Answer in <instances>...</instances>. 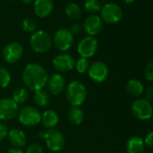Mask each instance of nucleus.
I'll list each match as a JSON object with an SVG mask.
<instances>
[{
	"instance_id": "nucleus-1",
	"label": "nucleus",
	"mask_w": 153,
	"mask_h": 153,
	"mask_svg": "<svg viewBox=\"0 0 153 153\" xmlns=\"http://www.w3.org/2000/svg\"><path fill=\"white\" fill-rule=\"evenodd\" d=\"M48 73L40 64L31 63L25 66L23 72V80L25 85L33 91L42 89L48 81Z\"/></svg>"
},
{
	"instance_id": "nucleus-2",
	"label": "nucleus",
	"mask_w": 153,
	"mask_h": 153,
	"mask_svg": "<svg viewBox=\"0 0 153 153\" xmlns=\"http://www.w3.org/2000/svg\"><path fill=\"white\" fill-rule=\"evenodd\" d=\"M88 91L86 87L79 81H71L66 90V98L72 106H79L87 99Z\"/></svg>"
},
{
	"instance_id": "nucleus-3",
	"label": "nucleus",
	"mask_w": 153,
	"mask_h": 153,
	"mask_svg": "<svg viewBox=\"0 0 153 153\" xmlns=\"http://www.w3.org/2000/svg\"><path fill=\"white\" fill-rule=\"evenodd\" d=\"M52 44V39L46 31H37L30 38V45L32 49L38 53H43L50 50Z\"/></svg>"
},
{
	"instance_id": "nucleus-4",
	"label": "nucleus",
	"mask_w": 153,
	"mask_h": 153,
	"mask_svg": "<svg viewBox=\"0 0 153 153\" xmlns=\"http://www.w3.org/2000/svg\"><path fill=\"white\" fill-rule=\"evenodd\" d=\"M123 17L122 8L115 3H107L100 10V18L109 25H115Z\"/></svg>"
},
{
	"instance_id": "nucleus-5",
	"label": "nucleus",
	"mask_w": 153,
	"mask_h": 153,
	"mask_svg": "<svg viewBox=\"0 0 153 153\" xmlns=\"http://www.w3.org/2000/svg\"><path fill=\"white\" fill-rule=\"evenodd\" d=\"M73 35L68 29H59L58 30L52 39V42L55 45L56 49L60 51H66L69 50L73 45Z\"/></svg>"
},
{
	"instance_id": "nucleus-6",
	"label": "nucleus",
	"mask_w": 153,
	"mask_h": 153,
	"mask_svg": "<svg viewBox=\"0 0 153 153\" xmlns=\"http://www.w3.org/2000/svg\"><path fill=\"white\" fill-rule=\"evenodd\" d=\"M44 140L46 145L51 151L57 152L63 149L65 145V138L62 132L56 129H51L45 133Z\"/></svg>"
},
{
	"instance_id": "nucleus-7",
	"label": "nucleus",
	"mask_w": 153,
	"mask_h": 153,
	"mask_svg": "<svg viewBox=\"0 0 153 153\" xmlns=\"http://www.w3.org/2000/svg\"><path fill=\"white\" fill-rule=\"evenodd\" d=\"M19 121L25 126H35L41 122L40 112L33 106H25L19 112Z\"/></svg>"
},
{
	"instance_id": "nucleus-8",
	"label": "nucleus",
	"mask_w": 153,
	"mask_h": 153,
	"mask_svg": "<svg viewBox=\"0 0 153 153\" xmlns=\"http://www.w3.org/2000/svg\"><path fill=\"white\" fill-rule=\"evenodd\" d=\"M132 114L140 120H148L153 116V109L150 103L145 99H138L131 105Z\"/></svg>"
},
{
	"instance_id": "nucleus-9",
	"label": "nucleus",
	"mask_w": 153,
	"mask_h": 153,
	"mask_svg": "<svg viewBox=\"0 0 153 153\" xmlns=\"http://www.w3.org/2000/svg\"><path fill=\"white\" fill-rule=\"evenodd\" d=\"M88 71L89 78L97 83H103L105 81L109 74L107 66L102 61H96L92 63Z\"/></svg>"
},
{
	"instance_id": "nucleus-10",
	"label": "nucleus",
	"mask_w": 153,
	"mask_h": 153,
	"mask_svg": "<svg viewBox=\"0 0 153 153\" xmlns=\"http://www.w3.org/2000/svg\"><path fill=\"white\" fill-rule=\"evenodd\" d=\"M98 42L93 36H87L83 38L78 45V52L82 58H90L97 52Z\"/></svg>"
},
{
	"instance_id": "nucleus-11",
	"label": "nucleus",
	"mask_w": 153,
	"mask_h": 153,
	"mask_svg": "<svg viewBox=\"0 0 153 153\" xmlns=\"http://www.w3.org/2000/svg\"><path fill=\"white\" fill-rule=\"evenodd\" d=\"M24 53L23 46L16 42H10L7 44L2 51L3 59L8 63H15L18 61Z\"/></svg>"
},
{
	"instance_id": "nucleus-12",
	"label": "nucleus",
	"mask_w": 153,
	"mask_h": 153,
	"mask_svg": "<svg viewBox=\"0 0 153 153\" xmlns=\"http://www.w3.org/2000/svg\"><path fill=\"white\" fill-rule=\"evenodd\" d=\"M18 113V105L10 98L0 99V120L10 121L14 119Z\"/></svg>"
},
{
	"instance_id": "nucleus-13",
	"label": "nucleus",
	"mask_w": 153,
	"mask_h": 153,
	"mask_svg": "<svg viewBox=\"0 0 153 153\" xmlns=\"http://www.w3.org/2000/svg\"><path fill=\"white\" fill-rule=\"evenodd\" d=\"M52 64L58 72H68L74 68L75 59L71 55L63 53L57 55L53 59Z\"/></svg>"
},
{
	"instance_id": "nucleus-14",
	"label": "nucleus",
	"mask_w": 153,
	"mask_h": 153,
	"mask_svg": "<svg viewBox=\"0 0 153 153\" xmlns=\"http://www.w3.org/2000/svg\"><path fill=\"white\" fill-rule=\"evenodd\" d=\"M83 27L85 32L89 36H95L102 32L103 21L100 18V16L97 15H90L85 19Z\"/></svg>"
},
{
	"instance_id": "nucleus-15",
	"label": "nucleus",
	"mask_w": 153,
	"mask_h": 153,
	"mask_svg": "<svg viewBox=\"0 0 153 153\" xmlns=\"http://www.w3.org/2000/svg\"><path fill=\"white\" fill-rule=\"evenodd\" d=\"M47 86H48V89L51 95L57 96V95L60 94L64 90L65 86H66L64 76L59 73L51 75L48 79Z\"/></svg>"
},
{
	"instance_id": "nucleus-16",
	"label": "nucleus",
	"mask_w": 153,
	"mask_h": 153,
	"mask_svg": "<svg viewBox=\"0 0 153 153\" xmlns=\"http://www.w3.org/2000/svg\"><path fill=\"white\" fill-rule=\"evenodd\" d=\"M53 1L52 0H35L33 9L35 15L40 18H45L49 16L53 11Z\"/></svg>"
},
{
	"instance_id": "nucleus-17",
	"label": "nucleus",
	"mask_w": 153,
	"mask_h": 153,
	"mask_svg": "<svg viewBox=\"0 0 153 153\" xmlns=\"http://www.w3.org/2000/svg\"><path fill=\"white\" fill-rule=\"evenodd\" d=\"M7 135L10 143L17 149L24 147L26 144V135L23 131L19 129H12L9 131Z\"/></svg>"
},
{
	"instance_id": "nucleus-18",
	"label": "nucleus",
	"mask_w": 153,
	"mask_h": 153,
	"mask_svg": "<svg viewBox=\"0 0 153 153\" xmlns=\"http://www.w3.org/2000/svg\"><path fill=\"white\" fill-rule=\"evenodd\" d=\"M144 147V140L138 136L131 137L126 143V149L128 153H142Z\"/></svg>"
},
{
	"instance_id": "nucleus-19",
	"label": "nucleus",
	"mask_w": 153,
	"mask_h": 153,
	"mask_svg": "<svg viewBox=\"0 0 153 153\" xmlns=\"http://www.w3.org/2000/svg\"><path fill=\"white\" fill-rule=\"evenodd\" d=\"M41 122L42 123L43 126L47 129H52L57 125L59 123V115L55 111L47 110L45 111L41 118Z\"/></svg>"
},
{
	"instance_id": "nucleus-20",
	"label": "nucleus",
	"mask_w": 153,
	"mask_h": 153,
	"mask_svg": "<svg viewBox=\"0 0 153 153\" xmlns=\"http://www.w3.org/2000/svg\"><path fill=\"white\" fill-rule=\"evenodd\" d=\"M68 118L74 125H79L84 120V112L79 106H72L68 111Z\"/></svg>"
},
{
	"instance_id": "nucleus-21",
	"label": "nucleus",
	"mask_w": 153,
	"mask_h": 153,
	"mask_svg": "<svg viewBox=\"0 0 153 153\" xmlns=\"http://www.w3.org/2000/svg\"><path fill=\"white\" fill-rule=\"evenodd\" d=\"M126 89H127V92L129 93V95H131V97H140L142 94V92H143V85L138 79H131L127 83Z\"/></svg>"
},
{
	"instance_id": "nucleus-22",
	"label": "nucleus",
	"mask_w": 153,
	"mask_h": 153,
	"mask_svg": "<svg viewBox=\"0 0 153 153\" xmlns=\"http://www.w3.org/2000/svg\"><path fill=\"white\" fill-rule=\"evenodd\" d=\"M66 16L72 21H78L81 17V9L76 3H69L65 8Z\"/></svg>"
},
{
	"instance_id": "nucleus-23",
	"label": "nucleus",
	"mask_w": 153,
	"mask_h": 153,
	"mask_svg": "<svg viewBox=\"0 0 153 153\" xmlns=\"http://www.w3.org/2000/svg\"><path fill=\"white\" fill-rule=\"evenodd\" d=\"M33 101L38 106L44 107L50 102V95L47 91L43 89L37 90L33 94Z\"/></svg>"
},
{
	"instance_id": "nucleus-24",
	"label": "nucleus",
	"mask_w": 153,
	"mask_h": 153,
	"mask_svg": "<svg viewBox=\"0 0 153 153\" xmlns=\"http://www.w3.org/2000/svg\"><path fill=\"white\" fill-rule=\"evenodd\" d=\"M28 99V92L25 88H16L14 93H13V97L12 100L16 104V105H21L25 104Z\"/></svg>"
},
{
	"instance_id": "nucleus-25",
	"label": "nucleus",
	"mask_w": 153,
	"mask_h": 153,
	"mask_svg": "<svg viewBox=\"0 0 153 153\" xmlns=\"http://www.w3.org/2000/svg\"><path fill=\"white\" fill-rule=\"evenodd\" d=\"M84 8L87 13L90 15H96L101 10V5L98 0H86Z\"/></svg>"
},
{
	"instance_id": "nucleus-26",
	"label": "nucleus",
	"mask_w": 153,
	"mask_h": 153,
	"mask_svg": "<svg viewBox=\"0 0 153 153\" xmlns=\"http://www.w3.org/2000/svg\"><path fill=\"white\" fill-rule=\"evenodd\" d=\"M11 81V76L7 69L5 68H0V88H7Z\"/></svg>"
},
{
	"instance_id": "nucleus-27",
	"label": "nucleus",
	"mask_w": 153,
	"mask_h": 153,
	"mask_svg": "<svg viewBox=\"0 0 153 153\" xmlns=\"http://www.w3.org/2000/svg\"><path fill=\"white\" fill-rule=\"evenodd\" d=\"M23 29L26 33H33L36 28H37V23L33 18L31 17H26L24 19L23 24H22Z\"/></svg>"
},
{
	"instance_id": "nucleus-28",
	"label": "nucleus",
	"mask_w": 153,
	"mask_h": 153,
	"mask_svg": "<svg viewBox=\"0 0 153 153\" xmlns=\"http://www.w3.org/2000/svg\"><path fill=\"white\" fill-rule=\"evenodd\" d=\"M89 66L90 65H89L88 59H86V58H82V57L79 58L78 59V61H76V70H78V72H79L81 74L87 72L88 70V68H89Z\"/></svg>"
},
{
	"instance_id": "nucleus-29",
	"label": "nucleus",
	"mask_w": 153,
	"mask_h": 153,
	"mask_svg": "<svg viewBox=\"0 0 153 153\" xmlns=\"http://www.w3.org/2000/svg\"><path fill=\"white\" fill-rule=\"evenodd\" d=\"M144 76L148 81H153V62L147 65L144 70Z\"/></svg>"
},
{
	"instance_id": "nucleus-30",
	"label": "nucleus",
	"mask_w": 153,
	"mask_h": 153,
	"mask_svg": "<svg viewBox=\"0 0 153 153\" xmlns=\"http://www.w3.org/2000/svg\"><path fill=\"white\" fill-rule=\"evenodd\" d=\"M42 152H43L42 147L40 144L33 143L27 148V150L25 153H42Z\"/></svg>"
},
{
	"instance_id": "nucleus-31",
	"label": "nucleus",
	"mask_w": 153,
	"mask_h": 153,
	"mask_svg": "<svg viewBox=\"0 0 153 153\" xmlns=\"http://www.w3.org/2000/svg\"><path fill=\"white\" fill-rule=\"evenodd\" d=\"M68 31L70 32V33L72 35H74V34H79V32L81 31V25L79 24H78V23H75V24H73V25H70V28H69Z\"/></svg>"
},
{
	"instance_id": "nucleus-32",
	"label": "nucleus",
	"mask_w": 153,
	"mask_h": 153,
	"mask_svg": "<svg viewBox=\"0 0 153 153\" xmlns=\"http://www.w3.org/2000/svg\"><path fill=\"white\" fill-rule=\"evenodd\" d=\"M8 134V130L7 127L4 124L0 123V141L3 140Z\"/></svg>"
},
{
	"instance_id": "nucleus-33",
	"label": "nucleus",
	"mask_w": 153,
	"mask_h": 153,
	"mask_svg": "<svg viewBox=\"0 0 153 153\" xmlns=\"http://www.w3.org/2000/svg\"><path fill=\"white\" fill-rule=\"evenodd\" d=\"M144 97H145V100H147V101H150V100H153V87H149V88H148L146 90H145V95H144Z\"/></svg>"
},
{
	"instance_id": "nucleus-34",
	"label": "nucleus",
	"mask_w": 153,
	"mask_h": 153,
	"mask_svg": "<svg viewBox=\"0 0 153 153\" xmlns=\"http://www.w3.org/2000/svg\"><path fill=\"white\" fill-rule=\"evenodd\" d=\"M144 143H145L146 145H148L149 148L153 149V131L149 132V133L146 136L145 140H144Z\"/></svg>"
},
{
	"instance_id": "nucleus-35",
	"label": "nucleus",
	"mask_w": 153,
	"mask_h": 153,
	"mask_svg": "<svg viewBox=\"0 0 153 153\" xmlns=\"http://www.w3.org/2000/svg\"><path fill=\"white\" fill-rule=\"evenodd\" d=\"M7 153H25L23 150H21L20 149H17V148H13V149H10L7 151Z\"/></svg>"
},
{
	"instance_id": "nucleus-36",
	"label": "nucleus",
	"mask_w": 153,
	"mask_h": 153,
	"mask_svg": "<svg viewBox=\"0 0 153 153\" xmlns=\"http://www.w3.org/2000/svg\"><path fill=\"white\" fill-rule=\"evenodd\" d=\"M21 1L24 3V4H25V5H29V4H31L33 0H21Z\"/></svg>"
},
{
	"instance_id": "nucleus-37",
	"label": "nucleus",
	"mask_w": 153,
	"mask_h": 153,
	"mask_svg": "<svg viewBox=\"0 0 153 153\" xmlns=\"http://www.w3.org/2000/svg\"><path fill=\"white\" fill-rule=\"evenodd\" d=\"M122 1H123V3H125V4H131V3L134 2L135 0H122Z\"/></svg>"
},
{
	"instance_id": "nucleus-38",
	"label": "nucleus",
	"mask_w": 153,
	"mask_h": 153,
	"mask_svg": "<svg viewBox=\"0 0 153 153\" xmlns=\"http://www.w3.org/2000/svg\"><path fill=\"white\" fill-rule=\"evenodd\" d=\"M152 123H153V117H152Z\"/></svg>"
},
{
	"instance_id": "nucleus-39",
	"label": "nucleus",
	"mask_w": 153,
	"mask_h": 153,
	"mask_svg": "<svg viewBox=\"0 0 153 153\" xmlns=\"http://www.w3.org/2000/svg\"><path fill=\"white\" fill-rule=\"evenodd\" d=\"M7 1H11V0H7Z\"/></svg>"
}]
</instances>
